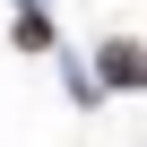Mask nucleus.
Segmentation results:
<instances>
[{
    "label": "nucleus",
    "mask_w": 147,
    "mask_h": 147,
    "mask_svg": "<svg viewBox=\"0 0 147 147\" xmlns=\"http://www.w3.org/2000/svg\"><path fill=\"white\" fill-rule=\"evenodd\" d=\"M104 78H113V87H138V43H113V52H104Z\"/></svg>",
    "instance_id": "nucleus-1"
}]
</instances>
